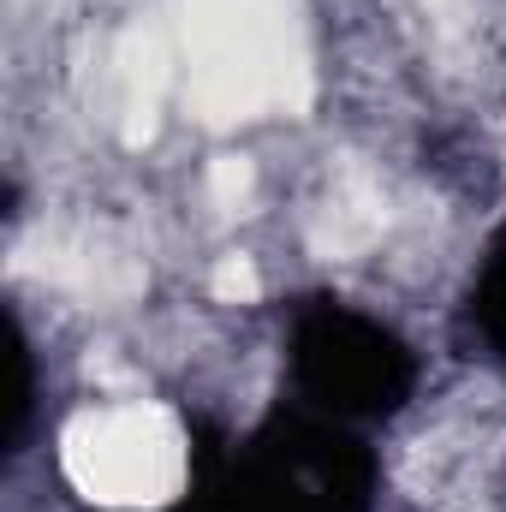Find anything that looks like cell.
I'll use <instances>...</instances> for the list:
<instances>
[{"label":"cell","instance_id":"obj_1","mask_svg":"<svg viewBox=\"0 0 506 512\" xmlns=\"http://www.w3.org/2000/svg\"><path fill=\"white\" fill-rule=\"evenodd\" d=\"M179 42L191 66V114L227 131L262 114H304L310 48L298 0H185Z\"/></svg>","mask_w":506,"mask_h":512},{"label":"cell","instance_id":"obj_2","mask_svg":"<svg viewBox=\"0 0 506 512\" xmlns=\"http://www.w3.org/2000/svg\"><path fill=\"white\" fill-rule=\"evenodd\" d=\"M60 465L96 507H167L185 489V429L167 405L84 411L60 435Z\"/></svg>","mask_w":506,"mask_h":512},{"label":"cell","instance_id":"obj_3","mask_svg":"<svg viewBox=\"0 0 506 512\" xmlns=\"http://www.w3.org/2000/svg\"><path fill=\"white\" fill-rule=\"evenodd\" d=\"M173 78V48L155 24H131L114 54V84H120V131L126 143H149L161 120V96Z\"/></svg>","mask_w":506,"mask_h":512},{"label":"cell","instance_id":"obj_4","mask_svg":"<svg viewBox=\"0 0 506 512\" xmlns=\"http://www.w3.org/2000/svg\"><path fill=\"white\" fill-rule=\"evenodd\" d=\"M381 227H387V209H381L376 197H364V203H334V209L322 215V227L310 233V245L322 256H352V251H364Z\"/></svg>","mask_w":506,"mask_h":512},{"label":"cell","instance_id":"obj_5","mask_svg":"<svg viewBox=\"0 0 506 512\" xmlns=\"http://www.w3.org/2000/svg\"><path fill=\"white\" fill-rule=\"evenodd\" d=\"M251 185H256V173H251V161H245V155H221V161L209 167V197H215V209H221V215H239V209H245V197H251Z\"/></svg>","mask_w":506,"mask_h":512},{"label":"cell","instance_id":"obj_6","mask_svg":"<svg viewBox=\"0 0 506 512\" xmlns=\"http://www.w3.org/2000/svg\"><path fill=\"white\" fill-rule=\"evenodd\" d=\"M209 292L221 304H256L262 298V274L251 268V256H227L215 274H209Z\"/></svg>","mask_w":506,"mask_h":512}]
</instances>
